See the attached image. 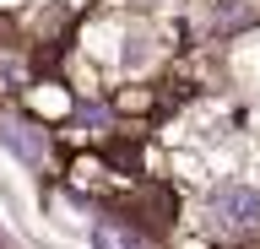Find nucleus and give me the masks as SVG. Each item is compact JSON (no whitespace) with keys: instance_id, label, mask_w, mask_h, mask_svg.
<instances>
[{"instance_id":"obj_1","label":"nucleus","mask_w":260,"mask_h":249,"mask_svg":"<svg viewBox=\"0 0 260 249\" xmlns=\"http://www.w3.org/2000/svg\"><path fill=\"white\" fill-rule=\"evenodd\" d=\"M211 228L228 233V238L260 233V195L249 184H222V190L211 195Z\"/></svg>"},{"instance_id":"obj_2","label":"nucleus","mask_w":260,"mask_h":249,"mask_svg":"<svg viewBox=\"0 0 260 249\" xmlns=\"http://www.w3.org/2000/svg\"><path fill=\"white\" fill-rule=\"evenodd\" d=\"M0 141H6V147L16 152V157H22V163H44V141H38V130H27V125H16V119H6V125H0Z\"/></svg>"},{"instance_id":"obj_3","label":"nucleus","mask_w":260,"mask_h":249,"mask_svg":"<svg viewBox=\"0 0 260 249\" xmlns=\"http://www.w3.org/2000/svg\"><path fill=\"white\" fill-rule=\"evenodd\" d=\"M92 249H146V244L130 228H119V222H98L92 228Z\"/></svg>"},{"instance_id":"obj_4","label":"nucleus","mask_w":260,"mask_h":249,"mask_svg":"<svg viewBox=\"0 0 260 249\" xmlns=\"http://www.w3.org/2000/svg\"><path fill=\"white\" fill-rule=\"evenodd\" d=\"M0 249H6V238H0Z\"/></svg>"}]
</instances>
